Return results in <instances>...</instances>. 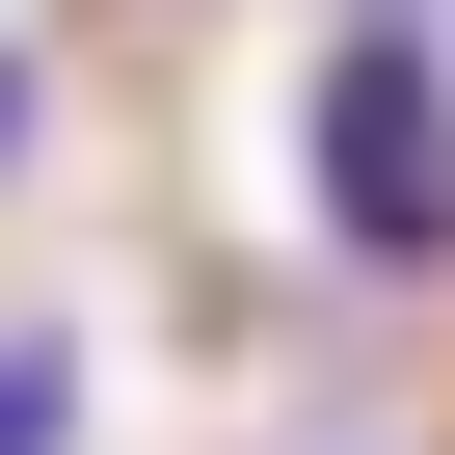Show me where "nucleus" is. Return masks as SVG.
<instances>
[{"label":"nucleus","instance_id":"obj_1","mask_svg":"<svg viewBox=\"0 0 455 455\" xmlns=\"http://www.w3.org/2000/svg\"><path fill=\"white\" fill-rule=\"evenodd\" d=\"M295 188H322L348 268H455V54H428V0H348V28H322Z\"/></svg>","mask_w":455,"mask_h":455},{"label":"nucleus","instance_id":"obj_2","mask_svg":"<svg viewBox=\"0 0 455 455\" xmlns=\"http://www.w3.org/2000/svg\"><path fill=\"white\" fill-rule=\"evenodd\" d=\"M0 455H81V348L54 322H0Z\"/></svg>","mask_w":455,"mask_h":455},{"label":"nucleus","instance_id":"obj_3","mask_svg":"<svg viewBox=\"0 0 455 455\" xmlns=\"http://www.w3.org/2000/svg\"><path fill=\"white\" fill-rule=\"evenodd\" d=\"M0 161H28V54H0Z\"/></svg>","mask_w":455,"mask_h":455}]
</instances>
